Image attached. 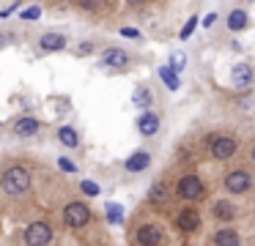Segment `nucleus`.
<instances>
[{
    "label": "nucleus",
    "mask_w": 255,
    "mask_h": 246,
    "mask_svg": "<svg viewBox=\"0 0 255 246\" xmlns=\"http://www.w3.org/2000/svg\"><path fill=\"white\" fill-rule=\"evenodd\" d=\"M30 186H33V175H30V169L22 167V164H14V167H8L6 172L0 175V189L6 191L8 197L28 194Z\"/></svg>",
    "instance_id": "1"
},
{
    "label": "nucleus",
    "mask_w": 255,
    "mask_h": 246,
    "mask_svg": "<svg viewBox=\"0 0 255 246\" xmlns=\"http://www.w3.org/2000/svg\"><path fill=\"white\" fill-rule=\"evenodd\" d=\"M255 186V178L250 169H231V172L222 175V189L228 191L231 197H239V194H247L250 189Z\"/></svg>",
    "instance_id": "2"
},
{
    "label": "nucleus",
    "mask_w": 255,
    "mask_h": 246,
    "mask_svg": "<svg viewBox=\"0 0 255 246\" xmlns=\"http://www.w3.org/2000/svg\"><path fill=\"white\" fill-rule=\"evenodd\" d=\"M52 224L47 219H39V222H30L22 233V244L25 246H50L52 244Z\"/></svg>",
    "instance_id": "3"
},
{
    "label": "nucleus",
    "mask_w": 255,
    "mask_h": 246,
    "mask_svg": "<svg viewBox=\"0 0 255 246\" xmlns=\"http://www.w3.org/2000/svg\"><path fill=\"white\" fill-rule=\"evenodd\" d=\"M134 241L140 246H167V233L159 222H143L134 230Z\"/></svg>",
    "instance_id": "4"
},
{
    "label": "nucleus",
    "mask_w": 255,
    "mask_h": 246,
    "mask_svg": "<svg viewBox=\"0 0 255 246\" xmlns=\"http://www.w3.org/2000/svg\"><path fill=\"white\" fill-rule=\"evenodd\" d=\"M176 194H178V200H184V202H195V200H200V197L206 194V183L198 178V175L187 172V175L178 178Z\"/></svg>",
    "instance_id": "5"
},
{
    "label": "nucleus",
    "mask_w": 255,
    "mask_h": 246,
    "mask_svg": "<svg viewBox=\"0 0 255 246\" xmlns=\"http://www.w3.org/2000/svg\"><path fill=\"white\" fill-rule=\"evenodd\" d=\"M236 151H239V140L231 137V134H217L214 140H211V148H209L211 159H217V162H228V159H233Z\"/></svg>",
    "instance_id": "6"
},
{
    "label": "nucleus",
    "mask_w": 255,
    "mask_h": 246,
    "mask_svg": "<svg viewBox=\"0 0 255 246\" xmlns=\"http://www.w3.org/2000/svg\"><path fill=\"white\" fill-rule=\"evenodd\" d=\"M88 222H91V208L85 205V202L74 200V202H69V205L63 208V224H66V227L80 230V227H85Z\"/></svg>",
    "instance_id": "7"
},
{
    "label": "nucleus",
    "mask_w": 255,
    "mask_h": 246,
    "mask_svg": "<svg viewBox=\"0 0 255 246\" xmlns=\"http://www.w3.org/2000/svg\"><path fill=\"white\" fill-rule=\"evenodd\" d=\"M200 227H203V219H200V213L195 205H184L181 211L176 213V230L178 233L192 235V233H198Z\"/></svg>",
    "instance_id": "8"
},
{
    "label": "nucleus",
    "mask_w": 255,
    "mask_h": 246,
    "mask_svg": "<svg viewBox=\"0 0 255 246\" xmlns=\"http://www.w3.org/2000/svg\"><path fill=\"white\" fill-rule=\"evenodd\" d=\"M206 246H242V235L236 227L225 224V227H217L214 233L206 238Z\"/></svg>",
    "instance_id": "9"
},
{
    "label": "nucleus",
    "mask_w": 255,
    "mask_h": 246,
    "mask_svg": "<svg viewBox=\"0 0 255 246\" xmlns=\"http://www.w3.org/2000/svg\"><path fill=\"white\" fill-rule=\"evenodd\" d=\"M211 216L222 224H231V222H236V216H239V205L231 197H220V200L211 202Z\"/></svg>",
    "instance_id": "10"
},
{
    "label": "nucleus",
    "mask_w": 255,
    "mask_h": 246,
    "mask_svg": "<svg viewBox=\"0 0 255 246\" xmlns=\"http://www.w3.org/2000/svg\"><path fill=\"white\" fill-rule=\"evenodd\" d=\"M129 63H132V58H129V52L121 47H107L105 55H102V66H107V69L121 71V69H127Z\"/></svg>",
    "instance_id": "11"
},
{
    "label": "nucleus",
    "mask_w": 255,
    "mask_h": 246,
    "mask_svg": "<svg viewBox=\"0 0 255 246\" xmlns=\"http://www.w3.org/2000/svg\"><path fill=\"white\" fill-rule=\"evenodd\" d=\"M231 82L239 87V90H247V87H253L255 82V71L250 63H236L231 69Z\"/></svg>",
    "instance_id": "12"
},
{
    "label": "nucleus",
    "mask_w": 255,
    "mask_h": 246,
    "mask_svg": "<svg viewBox=\"0 0 255 246\" xmlns=\"http://www.w3.org/2000/svg\"><path fill=\"white\" fill-rule=\"evenodd\" d=\"M66 44H69V36L66 33H58V30H50L39 38L41 52H61V49H66Z\"/></svg>",
    "instance_id": "13"
},
{
    "label": "nucleus",
    "mask_w": 255,
    "mask_h": 246,
    "mask_svg": "<svg viewBox=\"0 0 255 246\" xmlns=\"http://www.w3.org/2000/svg\"><path fill=\"white\" fill-rule=\"evenodd\" d=\"M11 131H14V137H33V134H39V120L33 115H22V118H17L11 123Z\"/></svg>",
    "instance_id": "14"
},
{
    "label": "nucleus",
    "mask_w": 255,
    "mask_h": 246,
    "mask_svg": "<svg viewBox=\"0 0 255 246\" xmlns=\"http://www.w3.org/2000/svg\"><path fill=\"white\" fill-rule=\"evenodd\" d=\"M137 131L143 137H154L156 131H159V115L151 112V109H143L137 118Z\"/></svg>",
    "instance_id": "15"
},
{
    "label": "nucleus",
    "mask_w": 255,
    "mask_h": 246,
    "mask_svg": "<svg viewBox=\"0 0 255 246\" xmlns=\"http://www.w3.org/2000/svg\"><path fill=\"white\" fill-rule=\"evenodd\" d=\"M151 167V153L148 151H134L132 156L127 159V162H124V169H127V172H145V169Z\"/></svg>",
    "instance_id": "16"
},
{
    "label": "nucleus",
    "mask_w": 255,
    "mask_h": 246,
    "mask_svg": "<svg viewBox=\"0 0 255 246\" xmlns=\"http://www.w3.org/2000/svg\"><path fill=\"white\" fill-rule=\"evenodd\" d=\"M148 202L154 208H165L167 202H170V191H167V186L162 183V180H154L148 189Z\"/></svg>",
    "instance_id": "17"
},
{
    "label": "nucleus",
    "mask_w": 255,
    "mask_h": 246,
    "mask_svg": "<svg viewBox=\"0 0 255 246\" xmlns=\"http://www.w3.org/2000/svg\"><path fill=\"white\" fill-rule=\"evenodd\" d=\"M58 142H61L63 148H69V151H74V148H80V134L72 126H61V129H58Z\"/></svg>",
    "instance_id": "18"
},
{
    "label": "nucleus",
    "mask_w": 255,
    "mask_h": 246,
    "mask_svg": "<svg viewBox=\"0 0 255 246\" xmlns=\"http://www.w3.org/2000/svg\"><path fill=\"white\" fill-rule=\"evenodd\" d=\"M156 74H159V80L167 85V90H178V87H181V80H178V71L173 69V66H159V71H156Z\"/></svg>",
    "instance_id": "19"
},
{
    "label": "nucleus",
    "mask_w": 255,
    "mask_h": 246,
    "mask_svg": "<svg viewBox=\"0 0 255 246\" xmlns=\"http://www.w3.org/2000/svg\"><path fill=\"white\" fill-rule=\"evenodd\" d=\"M247 22H250L247 11H244V8H233L231 14H228V30L239 33V30H244V27H247Z\"/></svg>",
    "instance_id": "20"
},
{
    "label": "nucleus",
    "mask_w": 255,
    "mask_h": 246,
    "mask_svg": "<svg viewBox=\"0 0 255 246\" xmlns=\"http://www.w3.org/2000/svg\"><path fill=\"white\" fill-rule=\"evenodd\" d=\"M151 101H154V93H151L145 85L137 87V90L132 93V104H134V107H140V109H148Z\"/></svg>",
    "instance_id": "21"
},
{
    "label": "nucleus",
    "mask_w": 255,
    "mask_h": 246,
    "mask_svg": "<svg viewBox=\"0 0 255 246\" xmlns=\"http://www.w3.org/2000/svg\"><path fill=\"white\" fill-rule=\"evenodd\" d=\"M105 213H107V222H110V224H121L124 222V208L118 205V202H107Z\"/></svg>",
    "instance_id": "22"
},
{
    "label": "nucleus",
    "mask_w": 255,
    "mask_h": 246,
    "mask_svg": "<svg viewBox=\"0 0 255 246\" xmlns=\"http://www.w3.org/2000/svg\"><path fill=\"white\" fill-rule=\"evenodd\" d=\"M80 191H83V194L85 197H99V183H96V180H88V178H85V180H80Z\"/></svg>",
    "instance_id": "23"
},
{
    "label": "nucleus",
    "mask_w": 255,
    "mask_h": 246,
    "mask_svg": "<svg viewBox=\"0 0 255 246\" xmlns=\"http://www.w3.org/2000/svg\"><path fill=\"white\" fill-rule=\"evenodd\" d=\"M41 16V5H28V8L19 11V19H28V22H36Z\"/></svg>",
    "instance_id": "24"
},
{
    "label": "nucleus",
    "mask_w": 255,
    "mask_h": 246,
    "mask_svg": "<svg viewBox=\"0 0 255 246\" xmlns=\"http://www.w3.org/2000/svg\"><path fill=\"white\" fill-rule=\"evenodd\" d=\"M195 27H198V16H189V22L181 27V33H178V38H184V41H187V38L195 33Z\"/></svg>",
    "instance_id": "25"
},
{
    "label": "nucleus",
    "mask_w": 255,
    "mask_h": 246,
    "mask_svg": "<svg viewBox=\"0 0 255 246\" xmlns=\"http://www.w3.org/2000/svg\"><path fill=\"white\" fill-rule=\"evenodd\" d=\"M58 167H61L63 172H69V175H74V172H77V164H74L69 156H58Z\"/></svg>",
    "instance_id": "26"
},
{
    "label": "nucleus",
    "mask_w": 255,
    "mask_h": 246,
    "mask_svg": "<svg viewBox=\"0 0 255 246\" xmlns=\"http://www.w3.org/2000/svg\"><path fill=\"white\" fill-rule=\"evenodd\" d=\"M77 3H80V8H85V11H96V8H102L107 0H77Z\"/></svg>",
    "instance_id": "27"
},
{
    "label": "nucleus",
    "mask_w": 255,
    "mask_h": 246,
    "mask_svg": "<svg viewBox=\"0 0 255 246\" xmlns=\"http://www.w3.org/2000/svg\"><path fill=\"white\" fill-rule=\"evenodd\" d=\"M121 36L124 38H140V30H137V27H121Z\"/></svg>",
    "instance_id": "28"
},
{
    "label": "nucleus",
    "mask_w": 255,
    "mask_h": 246,
    "mask_svg": "<svg viewBox=\"0 0 255 246\" xmlns=\"http://www.w3.org/2000/svg\"><path fill=\"white\" fill-rule=\"evenodd\" d=\"M77 52H80V55H91V52H94V44H91V41H83V44L77 47Z\"/></svg>",
    "instance_id": "29"
},
{
    "label": "nucleus",
    "mask_w": 255,
    "mask_h": 246,
    "mask_svg": "<svg viewBox=\"0 0 255 246\" xmlns=\"http://www.w3.org/2000/svg\"><path fill=\"white\" fill-rule=\"evenodd\" d=\"M170 66H173L176 71H181V69H184V58H181V55H173V58H170Z\"/></svg>",
    "instance_id": "30"
},
{
    "label": "nucleus",
    "mask_w": 255,
    "mask_h": 246,
    "mask_svg": "<svg viewBox=\"0 0 255 246\" xmlns=\"http://www.w3.org/2000/svg\"><path fill=\"white\" fill-rule=\"evenodd\" d=\"M214 22H217V14H206V16H203V25H206V27H211Z\"/></svg>",
    "instance_id": "31"
},
{
    "label": "nucleus",
    "mask_w": 255,
    "mask_h": 246,
    "mask_svg": "<svg viewBox=\"0 0 255 246\" xmlns=\"http://www.w3.org/2000/svg\"><path fill=\"white\" fill-rule=\"evenodd\" d=\"M3 47H8V36H3V33H0V49Z\"/></svg>",
    "instance_id": "32"
},
{
    "label": "nucleus",
    "mask_w": 255,
    "mask_h": 246,
    "mask_svg": "<svg viewBox=\"0 0 255 246\" xmlns=\"http://www.w3.org/2000/svg\"><path fill=\"white\" fill-rule=\"evenodd\" d=\"M127 3H129V5H134V8H137V5H143L145 0H127Z\"/></svg>",
    "instance_id": "33"
},
{
    "label": "nucleus",
    "mask_w": 255,
    "mask_h": 246,
    "mask_svg": "<svg viewBox=\"0 0 255 246\" xmlns=\"http://www.w3.org/2000/svg\"><path fill=\"white\" fill-rule=\"evenodd\" d=\"M250 162H253V164H255V145H253V148H250Z\"/></svg>",
    "instance_id": "34"
},
{
    "label": "nucleus",
    "mask_w": 255,
    "mask_h": 246,
    "mask_svg": "<svg viewBox=\"0 0 255 246\" xmlns=\"http://www.w3.org/2000/svg\"><path fill=\"white\" fill-rule=\"evenodd\" d=\"M61 3H72V0H61Z\"/></svg>",
    "instance_id": "35"
},
{
    "label": "nucleus",
    "mask_w": 255,
    "mask_h": 246,
    "mask_svg": "<svg viewBox=\"0 0 255 246\" xmlns=\"http://www.w3.org/2000/svg\"><path fill=\"white\" fill-rule=\"evenodd\" d=\"M184 246H189V244H184Z\"/></svg>",
    "instance_id": "36"
}]
</instances>
